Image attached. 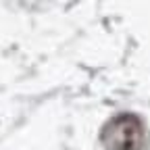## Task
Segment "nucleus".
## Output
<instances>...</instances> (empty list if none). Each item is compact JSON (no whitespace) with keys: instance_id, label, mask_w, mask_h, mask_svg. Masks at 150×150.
Masks as SVG:
<instances>
[{"instance_id":"nucleus-1","label":"nucleus","mask_w":150,"mask_h":150,"mask_svg":"<svg viewBox=\"0 0 150 150\" xmlns=\"http://www.w3.org/2000/svg\"><path fill=\"white\" fill-rule=\"evenodd\" d=\"M100 142L104 144L106 150H142L144 123L140 121V117L123 112L104 125Z\"/></svg>"}]
</instances>
